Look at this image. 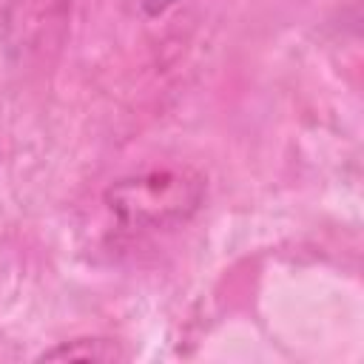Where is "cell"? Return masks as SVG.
Returning a JSON list of instances; mask_svg holds the SVG:
<instances>
[{
	"instance_id": "1",
	"label": "cell",
	"mask_w": 364,
	"mask_h": 364,
	"mask_svg": "<svg viewBox=\"0 0 364 364\" xmlns=\"http://www.w3.org/2000/svg\"><path fill=\"white\" fill-rule=\"evenodd\" d=\"M205 202V179L191 168H162L125 176L105 191V205L122 228L156 230L188 222Z\"/></svg>"
},
{
	"instance_id": "2",
	"label": "cell",
	"mask_w": 364,
	"mask_h": 364,
	"mask_svg": "<svg viewBox=\"0 0 364 364\" xmlns=\"http://www.w3.org/2000/svg\"><path fill=\"white\" fill-rule=\"evenodd\" d=\"M71 0H9L3 9L0 40L14 63L43 60L48 48H60L68 26Z\"/></svg>"
},
{
	"instance_id": "3",
	"label": "cell",
	"mask_w": 364,
	"mask_h": 364,
	"mask_svg": "<svg viewBox=\"0 0 364 364\" xmlns=\"http://www.w3.org/2000/svg\"><path fill=\"white\" fill-rule=\"evenodd\" d=\"M125 350L111 338H74L40 355V361H122Z\"/></svg>"
},
{
	"instance_id": "4",
	"label": "cell",
	"mask_w": 364,
	"mask_h": 364,
	"mask_svg": "<svg viewBox=\"0 0 364 364\" xmlns=\"http://www.w3.org/2000/svg\"><path fill=\"white\" fill-rule=\"evenodd\" d=\"M176 0H122L125 11L134 14V17H142V20H151V17H159L162 11H168Z\"/></svg>"
}]
</instances>
